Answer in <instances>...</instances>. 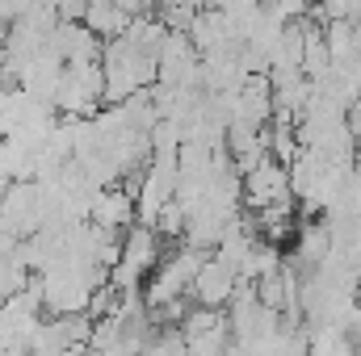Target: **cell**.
<instances>
[{
    "instance_id": "cell-1",
    "label": "cell",
    "mask_w": 361,
    "mask_h": 356,
    "mask_svg": "<svg viewBox=\"0 0 361 356\" xmlns=\"http://www.w3.org/2000/svg\"><path fill=\"white\" fill-rule=\"evenodd\" d=\"M240 289V272L227 265V260H202L197 272H193V293H197V302L202 306H223L231 293Z\"/></svg>"
},
{
    "instance_id": "cell-2",
    "label": "cell",
    "mask_w": 361,
    "mask_h": 356,
    "mask_svg": "<svg viewBox=\"0 0 361 356\" xmlns=\"http://www.w3.org/2000/svg\"><path fill=\"white\" fill-rule=\"evenodd\" d=\"M89 218L97 231L114 235V231H122V227L135 222V197L126 189H97L89 201Z\"/></svg>"
},
{
    "instance_id": "cell-3",
    "label": "cell",
    "mask_w": 361,
    "mask_h": 356,
    "mask_svg": "<svg viewBox=\"0 0 361 356\" xmlns=\"http://www.w3.org/2000/svg\"><path fill=\"white\" fill-rule=\"evenodd\" d=\"M286 184H290V177H286L273 160H261L257 168H248V201H252L257 210L281 205V201H286Z\"/></svg>"
},
{
    "instance_id": "cell-4",
    "label": "cell",
    "mask_w": 361,
    "mask_h": 356,
    "mask_svg": "<svg viewBox=\"0 0 361 356\" xmlns=\"http://www.w3.org/2000/svg\"><path fill=\"white\" fill-rule=\"evenodd\" d=\"M80 25H85L89 34H97V38H118V34H126L130 13H126L122 4H109V0H89Z\"/></svg>"
}]
</instances>
